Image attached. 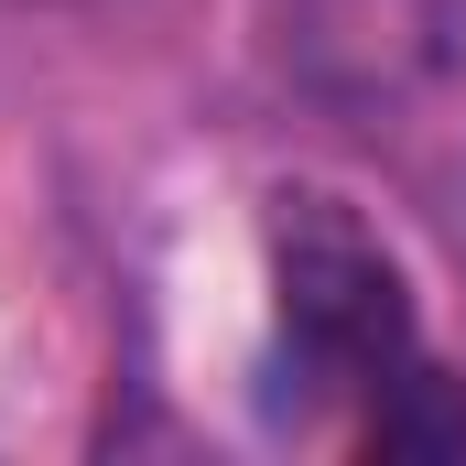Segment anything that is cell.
I'll return each instance as SVG.
<instances>
[{
  "instance_id": "cell-1",
  "label": "cell",
  "mask_w": 466,
  "mask_h": 466,
  "mask_svg": "<svg viewBox=\"0 0 466 466\" xmlns=\"http://www.w3.org/2000/svg\"><path fill=\"white\" fill-rule=\"evenodd\" d=\"M260 238H271V369L304 380V401L369 412L401 369H423L412 282L369 238L358 207L315 196V185H282Z\"/></svg>"
},
{
  "instance_id": "cell-2",
  "label": "cell",
  "mask_w": 466,
  "mask_h": 466,
  "mask_svg": "<svg viewBox=\"0 0 466 466\" xmlns=\"http://www.w3.org/2000/svg\"><path fill=\"white\" fill-rule=\"evenodd\" d=\"M358 445L390 466H434V456H466V380L445 358H423V369H401L369 412H358Z\"/></svg>"
}]
</instances>
